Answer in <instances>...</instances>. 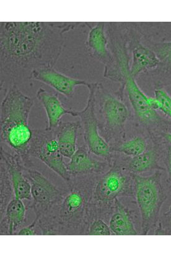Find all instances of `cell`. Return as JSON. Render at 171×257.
<instances>
[{"label":"cell","instance_id":"cell-1","mask_svg":"<svg viewBox=\"0 0 171 257\" xmlns=\"http://www.w3.org/2000/svg\"><path fill=\"white\" fill-rule=\"evenodd\" d=\"M86 23H0L1 90L30 80L34 70L53 68L64 50V34Z\"/></svg>","mask_w":171,"mask_h":257},{"label":"cell","instance_id":"cell-2","mask_svg":"<svg viewBox=\"0 0 171 257\" xmlns=\"http://www.w3.org/2000/svg\"><path fill=\"white\" fill-rule=\"evenodd\" d=\"M99 175L72 176L61 203L49 217L38 222L41 235H87L93 221L92 200Z\"/></svg>","mask_w":171,"mask_h":257},{"label":"cell","instance_id":"cell-3","mask_svg":"<svg viewBox=\"0 0 171 257\" xmlns=\"http://www.w3.org/2000/svg\"><path fill=\"white\" fill-rule=\"evenodd\" d=\"M34 104V98L23 93L17 85H13L5 93L0 106L1 143L19 155L26 166L33 165L28 155L33 137L29 118Z\"/></svg>","mask_w":171,"mask_h":257},{"label":"cell","instance_id":"cell-4","mask_svg":"<svg viewBox=\"0 0 171 257\" xmlns=\"http://www.w3.org/2000/svg\"><path fill=\"white\" fill-rule=\"evenodd\" d=\"M133 196V174L122 167L113 165L97 178L92 200L94 220H104L111 215L117 199Z\"/></svg>","mask_w":171,"mask_h":257},{"label":"cell","instance_id":"cell-5","mask_svg":"<svg viewBox=\"0 0 171 257\" xmlns=\"http://www.w3.org/2000/svg\"><path fill=\"white\" fill-rule=\"evenodd\" d=\"M134 196L141 216L142 234L156 230L162 206L166 200L160 170L149 176L133 174Z\"/></svg>","mask_w":171,"mask_h":257},{"label":"cell","instance_id":"cell-6","mask_svg":"<svg viewBox=\"0 0 171 257\" xmlns=\"http://www.w3.org/2000/svg\"><path fill=\"white\" fill-rule=\"evenodd\" d=\"M95 102L100 134L110 145V141L122 137L130 111L123 99L110 93L102 83H97Z\"/></svg>","mask_w":171,"mask_h":257},{"label":"cell","instance_id":"cell-7","mask_svg":"<svg viewBox=\"0 0 171 257\" xmlns=\"http://www.w3.org/2000/svg\"><path fill=\"white\" fill-rule=\"evenodd\" d=\"M24 174L31 183L33 198L27 208L33 209L38 222L41 221L49 216L61 203L66 192V188L57 187L33 166L25 165Z\"/></svg>","mask_w":171,"mask_h":257},{"label":"cell","instance_id":"cell-8","mask_svg":"<svg viewBox=\"0 0 171 257\" xmlns=\"http://www.w3.org/2000/svg\"><path fill=\"white\" fill-rule=\"evenodd\" d=\"M97 83H89V96L86 105L82 111H73L72 116L80 118L83 130L84 141L91 153L104 160L111 165L114 152L111 146L100 134L98 120L96 113L95 92Z\"/></svg>","mask_w":171,"mask_h":257},{"label":"cell","instance_id":"cell-9","mask_svg":"<svg viewBox=\"0 0 171 257\" xmlns=\"http://www.w3.org/2000/svg\"><path fill=\"white\" fill-rule=\"evenodd\" d=\"M28 155L31 158L38 159L46 165L65 182L70 180L72 176L60 152L55 130L33 128Z\"/></svg>","mask_w":171,"mask_h":257},{"label":"cell","instance_id":"cell-10","mask_svg":"<svg viewBox=\"0 0 171 257\" xmlns=\"http://www.w3.org/2000/svg\"><path fill=\"white\" fill-rule=\"evenodd\" d=\"M120 84L122 86V89L120 90L121 98L123 90H125L134 114L139 122L148 127L151 124L159 121V116L156 111L150 106L151 97L147 96L142 91L136 83L135 78L131 77L130 67L122 72Z\"/></svg>","mask_w":171,"mask_h":257},{"label":"cell","instance_id":"cell-11","mask_svg":"<svg viewBox=\"0 0 171 257\" xmlns=\"http://www.w3.org/2000/svg\"><path fill=\"white\" fill-rule=\"evenodd\" d=\"M30 80L46 84L70 99L74 96L75 88L77 86H86L88 87L89 84L85 80L68 77L55 70L54 67L34 70L31 73Z\"/></svg>","mask_w":171,"mask_h":257},{"label":"cell","instance_id":"cell-12","mask_svg":"<svg viewBox=\"0 0 171 257\" xmlns=\"http://www.w3.org/2000/svg\"><path fill=\"white\" fill-rule=\"evenodd\" d=\"M0 161L4 162L9 170L16 198L22 200H32L31 185L24 174L25 166L23 159L19 155L9 152L1 146Z\"/></svg>","mask_w":171,"mask_h":257},{"label":"cell","instance_id":"cell-13","mask_svg":"<svg viewBox=\"0 0 171 257\" xmlns=\"http://www.w3.org/2000/svg\"><path fill=\"white\" fill-rule=\"evenodd\" d=\"M106 24L104 22L86 23L89 31L85 43L89 55L104 64L105 67L109 66L113 61L107 35Z\"/></svg>","mask_w":171,"mask_h":257},{"label":"cell","instance_id":"cell-14","mask_svg":"<svg viewBox=\"0 0 171 257\" xmlns=\"http://www.w3.org/2000/svg\"><path fill=\"white\" fill-rule=\"evenodd\" d=\"M86 147H79L75 153L67 164L68 172L71 176L104 174L111 167L109 162L104 160L94 158Z\"/></svg>","mask_w":171,"mask_h":257},{"label":"cell","instance_id":"cell-15","mask_svg":"<svg viewBox=\"0 0 171 257\" xmlns=\"http://www.w3.org/2000/svg\"><path fill=\"white\" fill-rule=\"evenodd\" d=\"M158 154L153 150H147L138 156L130 157L121 156L120 154L114 153L112 165L120 167L127 170L131 174L141 175L151 170H164L158 163Z\"/></svg>","mask_w":171,"mask_h":257},{"label":"cell","instance_id":"cell-16","mask_svg":"<svg viewBox=\"0 0 171 257\" xmlns=\"http://www.w3.org/2000/svg\"><path fill=\"white\" fill-rule=\"evenodd\" d=\"M27 209L22 199L13 198L8 204L4 213L1 215L0 234L17 235L18 231L25 227Z\"/></svg>","mask_w":171,"mask_h":257},{"label":"cell","instance_id":"cell-17","mask_svg":"<svg viewBox=\"0 0 171 257\" xmlns=\"http://www.w3.org/2000/svg\"><path fill=\"white\" fill-rule=\"evenodd\" d=\"M36 98L46 111L47 117L46 128L49 130H55L62 122V118L65 115L72 116L73 110L66 109L56 94L49 93L43 88H39L37 91Z\"/></svg>","mask_w":171,"mask_h":257},{"label":"cell","instance_id":"cell-18","mask_svg":"<svg viewBox=\"0 0 171 257\" xmlns=\"http://www.w3.org/2000/svg\"><path fill=\"white\" fill-rule=\"evenodd\" d=\"M131 44H132L130 65L131 77L135 78L141 73L158 66L160 60L153 50L143 46L135 39L131 42Z\"/></svg>","mask_w":171,"mask_h":257},{"label":"cell","instance_id":"cell-19","mask_svg":"<svg viewBox=\"0 0 171 257\" xmlns=\"http://www.w3.org/2000/svg\"><path fill=\"white\" fill-rule=\"evenodd\" d=\"M130 212L123 205L120 199L115 202L114 209L109 221V225L113 234L117 235H138Z\"/></svg>","mask_w":171,"mask_h":257},{"label":"cell","instance_id":"cell-20","mask_svg":"<svg viewBox=\"0 0 171 257\" xmlns=\"http://www.w3.org/2000/svg\"><path fill=\"white\" fill-rule=\"evenodd\" d=\"M80 121L63 122L55 128L60 152L65 158L71 159L77 150L78 131Z\"/></svg>","mask_w":171,"mask_h":257},{"label":"cell","instance_id":"cell-21","mask_svg":"<svg viewBox=\"0 0 171 257\" xmlns=\"http://www.w3.org/2000/svg\"><path fill=\"white\" fill-rule=\"evenodd\" d=\"M111 149L114 153L133 157L138 156L148 150V144L145 139L138 136L124 141L118 142L111 146Z\"/></svg>","mask_w":171,"mask_h":257},{"label":"cell","instance_id":"cell-22","mask_svg":"<svg viewBox=\"0 0 171 257\" xmlns=\"http://www.w3.org/2000/svg\"><path fill=\"white\" fill-rule=\"evenodd\" d=\"M0 210L1 215L4 213L8 204L15 197L14 189L6 165L0 161Z\"/></svg>","mask_w":171,"mask_h":257},{"label":"cell","instance_id":"cell-23","mask_svg":"<svg viewBox=\"0 0 171 257\" xmlns=\"http://www.w3.org/2000/svg\"><path fill=\"white\" fill-rule=\"evenodd\" d=\"M156 100V111H160L171 119V96L164 88H158L154 91Z\"/></svg>","mask_w":171,"mask_h":257},{"label":"cell","instance_id":"cell-24","mask_svg":"<svg viewBox=\"0 0 171 257\" xmlns=\"http://www.w3.org/2000/svg\"><path fill=\"white\" fill-rule=\"evenodd\" d=\"M112 232L109 225L106 224L104 220L97 218L93 220L89 225L88 233V235H110Z\"/></svg>","mask_w":171,"mask_h":257},{"label":"cell","instance_id":"cell-25","mask_svg":"<svg viewBox=\"0 0 171 257\" xmlns=\"http://www.w3.org/2000/svg\"><path fill=\"white\" fill-rule=\"evenodd\" d=\"M154 232L156 235H171V206L169 210L160 217Z\"/></svg>","mask_w":171,"mask_h":257},{"label":"cell","instance_id":"cell-26","mask_svg":"<svg viewBox=\"0 0 171 257\" xmlns=\"http://www.w3.org/2000/svg\"><path fill=\"white\" fill-rule=\"evenodd\" d=\"M160 61L171 65V41L156 44L153 50Z\"/></svg>","mask_w":171,"mask_h":257},{"label":"cell","instance_id":"cell-27","mask_svg":"<svg viewBox=\"0 0 171 257\" xmlns=\"http://www.w3.org/2000/svg\"><path fill=\"white\" fill-rule=\"evenodd\" d=\"M38 221L34 219L33 222L28 226L22 228L17 233L18 235H39L36 232V227H38Z\"/></svg>","mask_w":171,"mask_h":257},{"label":"cell","instance_id":"cell-28","mask_svg":"<svg viewBox=\"0 0 171 257\" xmlns=\"http://www.w3.org/2000/svg\"><path fill=\"white\" fill-rule=\"evenodd\" d=\"M165 165L168 176V181L171 184V146L168 147L165 156Z\"/></svg>","mask_w":171,"mask_h":257},{"label":"cell","instance_id":"cell-29","mask_svg":"<svg viewBox=\"0 0 171 257\" xmlns=\"http://www.w3.org/2000/svg\"><path fill=\"white\" fill-rule=\"evenodd\" d=\"M165 140L171 146V133H165L164 135Z\"/></svg>","mask_w":171,"mask_h":257}]
</instances>
